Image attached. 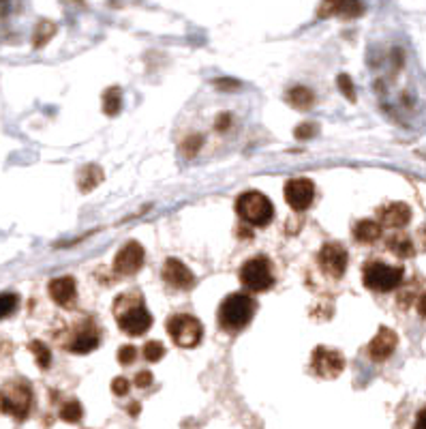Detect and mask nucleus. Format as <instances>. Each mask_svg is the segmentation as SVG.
I'll use <instances>...</instances> for the list:
<instances>
[{
    "instance_id": "nucleus-33",
    "label": "nucleus",
    "mask_w": 426,
    "mask_h": 429,
    "mask_svg": "<svg viewBox=\"0 0 426 429\" xmlns=\"http://www.w3.org/2000/svg\"><path fill=\"white\" fill-rule=\"evenodd\" d=\"M150 382H152V373H150V371H139V373L135 375V385H137L139 389H146Z\"/></svg>"
},
{
    "instance_id": "nucleus-27",
    "label": "nucleus",
    "mask_w": 426,
    "mask_h": 429,
    "mask_svg": "<svg viewBox=\"0 0 426 429\" xmlns=\"http://www.w3.org/2000/svg\"><path fill=\"white\" fill-rule=\"evenodd\" d=\"M163 354H165V348L161 346V342H148V344L144 346V356H146V361H150V363L161 361Z\"/></svg>"
},
{
    "instance_id": "nucleus-14",
    "label": "nucleus",
    "mask_w": 426,
    "mask_h": 429,
    "mask_svg": "<svg viewBox=\"0 0 426 429\" xmlns=\"http://www.w3.org/2000/svg\"><path fill=\"white\" fill-rule=\"evenodd\" d=\"M49 296L58 305H69L75 298V279L73 277H56L49 282Z\"/></svg>"
},
{
    "instance_id": "nucleus-13",
    "label": "nucleus",
    "mask_w": 426,
    "mask_h": 429,
    "mask_svg": "<svg viewBox=\"0 0 426 429\" xmlns=\"http://www.w3.org/2000/svg\"><path fill=\"white\" fill-rule=\"evenodd\" d=\"M163 279L174 286V288H180V290H187L195 284V275L189 271V268L176 260V258H170L165 264H163Z\"/></svg>"
},
{
    "instance_id": "nucleus-9",
    "label": "nucleus",
    "mask_w": 426,
    "mask_h": 429,
    "mask_svg": "<svg viewBox=\"0 0 426 429\" xmlns=\"http://www.w3.org/2000/svg\"><path fill=\"white\" fill-rule=\"evenodd\" d=\"M144 258H146L144 247L139 243L131 241L118 251V255L114 260V271L118 275H133L144 266Z\"/></svg>"
},
{
    "instance_id": "nucleus-3",
    "label": "nucleus",
    "mask_w": 426,
    "mask_h": 429,
    "mask_svg": "<svg viewBox=\"0 0 426 429\" xmlns=\"http://www.w3.org/2000/svg\"><path fill=\"white\" fill-rule=\"evenodd\" d=\"M127 298V307L118 305L114 307V313H116V320L120 329L127 333V335H144L150 327H152V315L150 311L146 309V305L142 303V298H135V303L131 301V296H125Z\"/></svg>"
},
{
    "instance_id": "nucleus-19",
    "label": "nucleus",
    "mask_w": 426,
    "mask_h": 429,
    "mask_svg": "<svg viewBox=\"0 0 426 429\" xmlns=\"http://www.w3.org/2000/svg\"><path fill=\"white\" fill-rule=\"evenodd\" d=\"M120 103H123V92L118 86L110 88V90H105L103 95V110L108 116H114L120 112Z\"/></svg>"
},
{
    "instance_id": "nucleus-25",
    "label": "nucleus",
    "mask_w": 426,
    "mask_h": 429,
    "mask_svg": "<svg viewBox=\"0 0 426 429\" xmlns=\"http://www.w3.org/2000/svg\"><path fill=\"white\" fill-rule=\"evenodd\" d=\"M388 245H390V249H392L394 253H399L401 258L413 255V245H411V241L405 238V236H394V238H390Z\"/></svg>"
},
{
    "instance_id": "nucleus-35",
    "label": "nucleus",
    "mask_w": 426,
    "mask_h": 429,
    "mask_svg": "<svg viewBox=\"0 0 426 429\" xmlns=\"http://www.w3.org/2000/svg\"><path fill=\"white\" fill-rule=\"evenodd\" d=\"M413 429H426V408H422V410L418 412V418H415Z\"/></svg>"
},
{
    "instance_id": "nucleus-21",
    "label": "nucleus",
    "mask_w": 426,
    "mask_h": 429,
    "mask_svg": "<svg viewBox=\"0 0 426 429\" xmlns=\"http://www.w3.org/2000/svg\"><path fill=\"white\" fill-rule=\"evenodd\" d=\"M82 414H84V408L77 399H71L61 408V418L67 423H77L82 418Z\"/></svg>"
},
{
    "instance_id": "nucleus-22",
    "label": "nucleus",
    "mask_w": 426,
    "mask_h": 429,
    "mask_svg": "<svg viewBox=\"0 0 426 429\" xmlns=\"http://www.w3.org/2000/svg\"><path fill=\"white\" fill-rule=\"evenodd\" d=\"M326 11H332V13H339V16H345V18H353V16L362 13V7L360 5H351V3H341V5H326L322 9V16Z\"/></svg>"
},
{
    "instance_id": "nucleus-6",
    "label": "nucleus",
    "mask_w": 426,
    "mask_h": 429,
    "mask_svg": "<svg viewBox=\"0 0 426 429\" xmlns=\"http://www.w3.org/2000/svg\"><path fill=\"white\" fill-rule=\"evenodd\" d=\"M240 282H242V286H244L246 290H251V292H265L268 288H272L275 275H272L270 262L265 260L263 255L251 258V260L244 262V266H242Z\"/></svg>"
},
{
    "instance_id": "nucleus-29",
    "label": "nucleus",
    "mask_w": 426,
    "mask_h": 429,
    "mask_svg": "<svg viewBox=\"0 0 426 429\" xmlns=\"http://www.w3.org/2000/svg\"><path fill=\"white\" fill-rule=\"evenodd\" d=\"M337 86H339V90H341L349 101H356V90H353V82H351L349 75L341 73V75L337 78Z\"/></svg>"
},
{
    "instance_id": "nucleus-37",
    "label": "nucleus",
    "mask_w": 426,
    "mask_h": 429,
    "mask_svg": "<svg viewBox=\"0 0 426 429\" xmlns=\"http://www.w3.org/2000/svg\"><path fill=\"white\" fill-rule=\"evenodd\" d=\"M418 311H420V315L426 320V294H422V298H420V303H418Z\"/></svg>"
},
{
    "instance_id": "nucleus-10",
    "label": "nucleus",
    "mask_w": 426,
    "mask_h": 429,
    "mask_svg": "<svg viewBox=\"0 0 426 429\" xmlns=\"http://www.w3.org/2000/svg\"><path fill=\"white\" fill-rule=\"evenodd\" d=\"M285 200L292 208L304 210L315 200V185L308 179H292L285 185Z\"/></svg>"
},
{
    "instance_id": "nucleus-5",
    "label": "nucleus",
    "mask_w": 426,
    "mask_h": 429,
    "mask_svg": "<svg viewBox=\"0 0 426 429\" xmlns=\"http://www.w3.org/2000/svg\"><path fill=\"white\" fill-rule=\"evenodd\" d=\"M32 391L26 382H11L0 391V412L24 421L30 412Z\"/></svg>"
},
{
    "instance_id": "nucleus-1",
    "label": "nucleus",
    "mask_w": 426,
    "mask_h": 429,
    "mask_svg": "<svg viewBox=\"0 0 426 429\" xmlns=\"http://www.w3.org/2000/svg\"><path fill=\"white\" fill-rule=\"evenodd\" d=\"M257 303L249 294H230L219 307V325L225 331H240L253 320Z\"/></svg>"
},
{
    "instance_id": "nucleus-11",
    "label": "nucleus",
    "mask_w": 426,
    "mask_h": 429,
    "mask_svg": "<svg viewBox=\"0 0 426 429\" xmlns=\"http://www.w3.org/2000/svg\"><path fill=\"white\" fill-rule=\"evenodd\" d=\"M319 262H322V268L330 275V277H343L345 268H347V251L337 245V243H328L322 253H319Z\"/></svg>"
},
{
    "instance_id": "nucleus-4",
    "label": "nucleus",
    "mask_w": 426,
    "mask_h": 429,
    "mask_svg": "<svg viewBox=\"0 0 426 429\" xmlns=\"http://www.w3.org/2000/svg\"><path fill=\"white\" fill-rule=\"evenodd\" d=\"M362 282L372 292H392L403 282V268L384 262H368L364 266Z\"/></svg>"
},
{
    "instance_id": "nucleus-26",
    "label": "nucleus",
    "mask_w": 426,
    "mask_h": 429,
    "mask_svg": "<svg viewBox=\"0 0 426 429\" xmlns=\"http://www.w3.org/2000/svg\"><path fill=\"white\" fill-rule=\"evenodd\" d=\"M18 303H20L18 294H11V292L0 294V320L7 318V315H11V313L15 311Z\"/></svg>"
},
{
    "instance_id": "nucleus-36",
    "label": "nucleus",
    "mask_w": 426,
    "mask_h": 429,
    "mask_svg": "<svg viewBox=\"0 0 426 429\" xmlns=\"http://www.w3.org/2000/svg\"><path fill=\"white\" fill-rule=\"evenodd\" d=\"M215 86H217V88H223V90H230V88H236L238 82H232V80H219V82H215Z\"/></svg>"
},
{
    "instance_id": "nucleus-8",
    "label": "nucleus",
    "mask_w": 426,
    "mask_h": 429,
    "mask_svg": "<svg viewBox=\"0 0 426 429\" xmlns=\"http://www.w3.org/2000/svg\"><path fill=\"white\" fill-rule=\"evenodd\" d=\"M343 367H345V358L341 352L324 348V346L315 348L313 369H315V373L322 375V378H337V375L343 371Z\"/></svg>"
},
{
    "instance_id": "nucleus-28",
    "label": "nucleus",
    "mask_w": 426,
    "mask_h": 429,
    "mask_svg": "<svg viewBox=\"0 0 426 429\" xmlns=\"http://www.w3.org/2000/svg\"><path fill=\"white\" fill-rule=\"evenodd\" d=\"M199 148H201V135H191V138H187L184 142H182V146H180V150H182V155L184 157H195L197 152H199Z\"/></svg>"
},
{
    "instance_id": "nucleus-23",
    "label": "nucleus",
    "mask_w": 426,
    "mask_h": 429,
    "mask_svg": "<svg viewBox=\"0 0 426 429\" xmlns=\"http://www.w3.org/2000/svg\"><path fill=\"white\" fill-rule=\"evenodd\" d=\"M30 352L35 354L37 365H39L41 369H47V367H49L51 352L47 350V346H45V344H41V342H32V344H30Z\"/></svg>"
},
{
    "instance_id": "nucleus-18",
    "label": "nucleus",
    "mask_w": 426,
    "mask_h": 429,
    "mask_svg": "<svg viewBox=\"0 0 426 429\" xmlns=\"http://www.w3.org/2000/svg\"><path fill=\"white\" fill-rule=\"evenodd\" d=\"M96 346H99V335L92 333V331H86V333L77 335V337L69 344V350L75 352V354H88V352H92Z\"/></svg>"
},
{
    "instance_id": "nucleus-15",
    "label": "nucleus",
    "mask_w": 426,
    "mask_h": 429,
    "mask_svg": "<svg viewBox=\"0 0 426 429\" xmlns=\"http://www.w3.org/2000/svg\"><path fill=\"white\" fill-rule=\"evenodd\" d=\"M380 214H382L384 226H390V228H403V226L409 222V217H411V210H409L407 204L396 202V204L386 206Z\"/></svg>"
},
{
    "instance_id": "nucleus-24",
    "label": "nucleus",
    "mask_w": 426,
    "mask_h": 429,
    "mask_svg": "<svg viewBox=\"0 0 426 429\" xmlns=\"http://www.w3.org/2000/svg\"><path fill=\"white\" fill-rule=\"evenodd\" d=\"M54 32H56L54 24H51V22H41L39 28L35 30V47H43L51 39V35H54Z\"/></svg>"
},
{
    "instance_id": "nucleus-30",
    "label": "nucleus",
    "mask_w": 426,
    "mask_h": 429,
    "mask_svg": "<svg viewBox=\"0 0 426 429\" xmlns=\"http://www.w3.org/2000/svg\"><path fill=\"white\" fill-rule=\"evenodd\" d=\"M317 135V125L315 123H302L300 127H296V138L300 140H311Z\"/></svg>"
},
{
    "instance_id": "nucleus-34",
    "label": "nucleus",
    "mask_w": 426,
    "mask_h": 429,
    "mask_svg": "<svg viewBox=\"0 0 426 429\" xmlns=\"http://www.w3.org/2000/svg\"><path fill=\"white\" fill-rule=\"evenodd\" d=\"M230 125H232V114H221L219 121H217V129H219V131H225Z\"/></svg>"
},
{
    "instance_id": "nucleus-2",
    "label": "nucleus",
    "mask_w": 426,
    "mask_h": 429,
    "mask_svg": "<svg viewBox=\"0 0 426 429\" xmlns=\"http://www.w3.org/2000/svg\"><path fill=\"white\" fill-rule=\"evenodd\" d=\"M236 212L240 219L251 224V226H265L272 219V202L259 191H244L236 200Z\"/></svg>"
},
{
    "instance_id": "nucleus-16",
    "label": "nucleus",
    "mask_w": 426,
    "mask_h": 429,
    "mask_svg": "<svg viewBox=\"0 0 426 429\" xmlns=\"http://www.w3.org/2000/svg\"><path fill=\"white\" fill-rule=\"evenodd\" d=\"M353 236L358 243H375L382 236V226L377 222H370V219L358 222L353 228Z\"/></svg>"
},
{
    "instance_id": "nucleus-38",
    "label": "nucleus",
    "mask_w": 426,
    "mask_h": 429,
    "mask_svg": "<svg viewBox=\"0 0 426 429\" xmlns=\"http://www.w3.org/2000/svg\"><path fill=\"white\" fill-rule=\"evenodd\" d=\"M137 410H139V406H137V404L129 406V414H137Z\"/></svg>"
},
{
    "instance_id": "nucleus-20",
    "label": "nucleus",
    "mask_w": 426,
    "mask_h": 429,
    "mask_svg": "<svg viewBox=\"0 0 426 429\" xmlns=\"http://www.w3.org/2000/svg\"><path fill=\"white\" fill-rule=\"evenodd\" d=\"M101 179H103V172H101V168H96V166H88V168H84L82 172H80V189L82 191H90V189H94L99 183H101Z\"/></svg>"
},
{
    "instance_id": "nucleus-12",
    "label": "nucleus",
    "mask_w": 426,
    "mask_h": 429,
    "mask_svg": "<svg viewBox=\"0 0 426 429\" xmlns=\"http://www.w3.org/2000/svg\"><path fill=\"white\" fill-rule=\"evenodd\" d=\"M396 344H399L396 333L390 331L388 327H382V329L377 331V335L372 337L370 344H368V356H370L372 361L382 363V361H386V358L394 352Z\"/></svg>"
},
{
    "instance_id": "nucleus-31",
    "label": "nucleus",
    "mask_w": 426,
    "mask_h": 429,
    "mask_svg": "<svg viewBox=\"0 0 426 429\" xmlns=\"http://www.w3.org/2000/svg\"><path fill=\"white\" fill-rule=\"evenodd\" d=\"M135 348L133 346H123L120 350H118V361H120V365H131L133 361H135Z\"/></svg>"
},
{
    "instance_id": "nucleus-17",
    "label": "nucleus",
    "mask_w": 426,
    "mask_h": 429,
    "mask_svg": "<svg viewBox=\"0 0 426 429\" xmlns=\"http://www.w3.org/2000/svg\"><path fill=\"white\" fill-rule=\"evenodd\" d=\"M287 101L296 107V110H308V107H313V103H315V95L306 86H294L287 92Z\"/></svg>"
},
{
    "instance_id": "nucleus-7",
    "label": "nucleus",
    "mask_w": 426,
    "mask_h": 429,
    "mask_svg": "<svg viewBox=\"0 0 426 429\" xmlns=\"http://www.w3.org/2000/svg\"><path fill=\"white\" fill-rule=\"evenodd\" d=\"M168 333L174 339V344L180 348H195L203 337L201 322L193 315H187V313H178V315L170 318Z\"/></svg>"
},
{
    "instance_id": "nucleus-32",
    "label": "nucleus",
    "mask_w": 426,
    "mask_h": 429,
    "mask_svg": "<svg viewBox=\"0 0 426 429\" xmlns=\"http://www.w3.org/2000/svg\"><path fill=\"white\" fill-rule=\"evenodd\" d=\"M112 391H114V395H127L129 393V380L127 378H114V382H112Z\"/></svg>"
}]
</instances>
